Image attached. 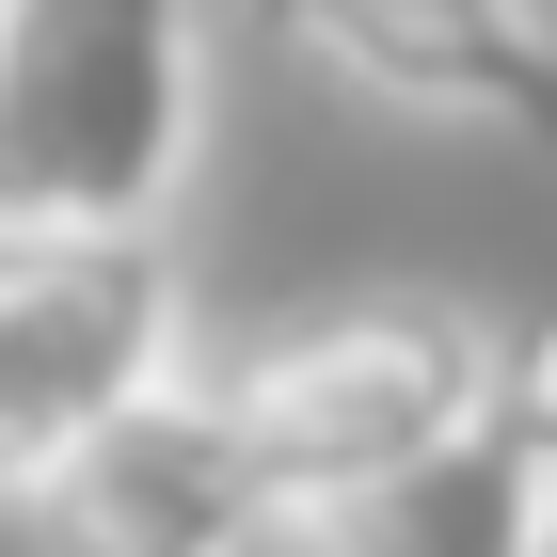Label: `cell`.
Listing matches in <instances>:
<instances>
[{
	"instance_id": "6da1fadb",
	"label": "cell",
	"mask_w": 557,
	"mask_h": 557,
	"mask_svg": "<svg viewBox=\"0 0 557 557\" xmlns=\"http://www.w3.org/2000/svg\"><path fill=\"white\" fill-rule=\"evenodd\" d=\"M208 144V0H0V239H160Z\"/></svg>"
},
{
	"instance_id": "7a4b0ae2",
	"label": "cell",
	"mask_w": 557,
	"mask_h": 557,
	"mask_svg": "<svg viewBox=\"0 0 557 557\" xmlns=\"http://www.w3.org/2000/svg\"><path fill=\"white\" fill-rule=\"evenodd\" d=\"M494 383H510V335H478L462 302H430V287L319 302V319H287V335H256L223 367V398H239V430H256L287 510H335V494H383V478L478 446Z\"/></svg>"
},
{
	"instance_id": "3957f363",
	"label": "cell",
	"mask_w": 557,
	"mask_h": 557,
	"mask_svg": "<svg viewBox=\"0 0 557 557\" xmlns=\"http://www.w3.org/2000/svg\"><path fill=\"white\" fill-rule=\"evenodd\" d=\"M191 287L160 239H0V494L175 383Z\"/></svg>"
},
{
	"instance_id": "277c9868",
	"label": "cell",
	"mask_w": 557,
	"mask_h": 557,
	"mask_svg": "<svg viewBox=\"0 0 557 557\" xmlns=\"http://www.w3.org/2000/svg\"><path fill=\"white\" fill-rule=\"evenodd\" d=\"M16 525H33V557H256L287 525V494H271L223 383H160L112 430H81L16 494Z\"/></svg>"
},
{
	"instance_id": "5b68a950",
	"label": "cell",
	"mask_w": 557,
	"mask_h": 557,
	"mask_svg": "<svg viewBox=\"0 0 557 557\" xmlns=\"http://www.w3.org/2000/svg\"><path fill=\"white\" fill-rule=\"evenodd\" d=\"M335 96L557 160V0H256Z\"/></svg>"
},
{
	"instance_id": "8992f818",
	"label": "cell",
	"mask_w": 557,
	"mask_h": 557,
	"mask_svg": "<svg viewBox=\"0 0 557 557\" xmlns=\"http://www.w3.org/2000/svg\"><path fill=\"white\" fill-rule=\"evenodd\" d=\"M542 494H557V478L525 462L510 430H478V446L383 478V494L302 510V542H319V557H542Z\"/></svg>"
},
{
	"instance_id": "52a82bcc",
	"label": "cell",
	"mask_w": 557,
	"mask_h": 557,
	"mask_svg": "<svg viewBox=\"0 0 557 557\" xmlns=\"http://www.w3.org/2000/svg\"><path fill=\"white\" fill-rule=\"evenodd\" d=\"M494 430H510L525 462L557 478V302H542V319H510V383H494Z\"/></svg>"
},
{
	"instance_id": "ba28073f",
	"label": "cell",
	"mask_w": 557,
	"mask_h": 557,
	"mask_svg": "<svg viewBox=\"0 0 557 557\" xmlns=\"http://www.w3.org/2000/svg\"><path fill=\"white\" fill-rule=\"evenodd\" d=\"M542 557H557V494H542Z\"/></svg>"
}]
</instances>
